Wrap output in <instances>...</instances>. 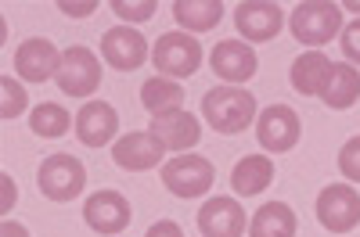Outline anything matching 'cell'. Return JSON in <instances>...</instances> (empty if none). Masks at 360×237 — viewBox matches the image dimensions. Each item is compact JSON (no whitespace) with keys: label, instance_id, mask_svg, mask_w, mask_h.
Returning a JSON list of instances; mask_svg holds the SVG:
<instances>
[{"label":"cell","instance_id":"2e32d148","mask_svg":"<svg viewBox=\"0 0 360 237\" xmlns=\"http://www.w3.org/2000/svg\"><path fill=\"white\" fill-rule=\"evenodd\" d=\"M148 130H152L159 137V144L166 147V151H191V147L202 140V123L198 115L176 108V111H166V115H155L152 123H148Z\"/></svg>","mask_w":360,"mask_h":237},{"label":"cell","instance_id":"8fae6325","mask_svg":"<svg viewBox=\"0 0 360 237\" xmlns=\"http://www.w3.org/2000/svg\"><path fill=\"white\" fill-rule=\"evenodd\" d=\"M256 50L245 40H220L209 50V69H213L227 86H242L256 76Z\"/></svg>","mask_w":360,"mask_h":237},{"label":"cell","instance_id":"4fadbf2b","mask_svg":"<svg viewBox=\"0 0 360 237\" xmlns=\"http://www.w3.org/2000/svg\"><path fill=\"white\" fill-rule=\"evenodd\" d=\"M58 69H62V54L47 36H29L18 50H15V72L25 83H47L58 79Z\"/></svg>","mask_w":360,"mask_h":237},{"label":"cell","instance_id":"9a60e30c","mask_svg":"<svg viewBox=\"0 0 360 237\" xmlns=\"http://www.w3.org/2000/svg\"><path fill=\"white\" fill-rule=\"evenodd\" d=\"M245 226H249L245 209L231 194L202 201V209H198V230H202V237H242Z\"/></svg>","mask_w":360,"mask_h":237},{"label":"cell","instance_id":"5bb4252c","mask_svg":"<svg viewBox=\"0 0 360 237\" xmlns=\"http://www.w3.org/2000/svg\"><path fill=\"white\" fill-rule=\"evenodd\" d=\"M162 155H166V147L159 144V137L152 130L127 133L112 144V162L119 169H130V172H144V169L162 165Z\"/></svg>","mask_w":360,"mask_h":237},{"label":"cell","instance_id":"9c48e42d","mask_svg":"<svg viewBox=\"0 0 360 237\" xmlns=\"http://www.w3.org/2000/svg\"><path fill=\"white\" fill-rule=\"evenodd\" d=\"M130 219H134V209H130L127 194H119V191H94L83 205V223L101 237L123 233Z\"/></svg>","mask_w":360,"mask_h":237},{"label":"cell","instance_id":"ffe728a7","mask_svg":"<svg viewBox=\"0 0 360 237\" xmlns=\"http://www.w3.org/2000/svg\"><path fill=\"white\" fill-rule=\"evenodd\" d=\"M299 219L288 201H266L249 219V237H295Z\"/></svg>","mask_w":360,"mask_h":237},{"label":"cell","instance_id":"83f0119b","mask_svg":"<svg viewBox=\"0 0 360 237\" xmlns=\"http://www.w3.org/2000/svg\"><path fill=\"white\" fill-rule=\"evenodd\" d=\"M339 43H342L346 62H349V65H360V18L346 25V33L339 36Z\"/></svg>","mask_w":360,"mask_h":237},{"label":"cell","instance_id":"603a6c76","mask_svg":"<svg viewBox=\"0 0 360 237\" xmlns=\"http://www.w3.org/2000/svg\"><path fill=\"white\" fill-rule=\"evenodd\" d=\"M141 104L155 115H166V111H176L184 104V86L176 79H166V76H155V79H144L141 86Z\"/></svg>","mask_w":360,"mask_h":237},{"label":"cell","instance_id":"e0dca14e","mask_svg":"<svg viewBox=\"0 0 360 237\" xmlns=\"http://www.w3.org/2000/svg\"><path fill=\"white\" fill-rule=\"evenodd\" d=\"M119 130V115L108 101H86L76 115V137L83 147H108Z\"/></svg>","mask_w":360,"mask_h":237},{"label":"cell","instance_id":"f546056e","mask_svg":"<svg viewBox=\"0 0 360 237\" xmlns=\"http://www.w3.org/2000/svg\"><path fill=\"white\" fill-rule=\"evenodd\" d=\"M58 11L69 15V18H90L98 11V4L94 0H58Z\"/></svg>","mask_w":360,"mask_h":237},{"label":"cell","instance_id":"6da1fadb","mask_svg":"<svg viewBox=\"0 0 360 237\" xmlns=\"http://www.w3.org/2000/svg\"><path fill=\"white\" fill-rule=\"evenodd\" d=\"M202 118L209 123V130H217L224 137H238L256 123V97L245 86H213L202 97Z\"/></svg>","mask_w":360,"mask_h":237},{"label":"cell","instance_id":"f1b7e54d","mask_svg":"<svg viewBox=\"0 0 360 237\" xmlns=\"http://www.w3.org/2000/svg\"><path fill=\"white\" fill-rule=\"evenodd\" d=\"M18 205V187L11 172H0V216H11Z\"/></svg>","mask_w":360,"mask_h":237},{"label":"cell","instance_id":"5b68a950","mask_svg":"<svg viewBox=\"0 0 360 237\" xmlns=\"http://www.w3.org/2000/svg\"><path fill=\"white\" fill-rule=\"evenodd\" d=\"M37 184L47 201H72L86 187V169L76 155H47L37 169Z\"/></svg>","mask_w":360,"mask_h":237},{"label":"cell","instance_id":"8992f818","mask_svg":"<svg viewBox=\"0 0 360 237\" xmlns=\"http://www.w3.org/2000/svg\"><path fill=\"white\" fill-rule=\"evenodd\" d=\"M303 137V123H299V111L288 104H266L256 118V140L263 151L270 155H288L292 147Z\"/></svg>","mask_w":360,"mask_h":237},{"label":"cell","instance_id":"cb8c5ba5","mask_svg":"<svg viewBox=\"0 0 360 237\" xmlns=\"http://www.w3.org/2000/svg\"><path fill=\"white\" fill-rule=\"evenodd\" d=\"M29 130H33L37 137H44V140H58V137H65L69 130H76V118L62 104L44 101V104H37L33 111H29Z\"/></svg>","mask_w":360,"mask_h":237},{"label":"cell","instance_id":"7402d4cb","mask_svg":"<svg viewBox=\"0 0 360 237\" xmlns=\"http://www.w3.org/2000/svg\"><path fill=\"white\" fill-rule=\"evenodd\" d=\"M332 111H346L360 101V69L356 65H335L332 79L324 86V97H321Z\"/></svg>","mask_w":360,"mask_h":237},{"label":"cell","instance_id":"7a4b0ae2","mask_svg":"<svg viewBox=\"0 0 360 237\" xmlns=\"http://www.w3.org/2000/svg\"><path fill=\"white\" fill-rule=\"evenodd\" d=\"M288 29L299 43H307L310 50H321L328 40L342 36V4H332V0L295 4V11L288 15Z\"/></svg>","mask_w":360,"mask_h":237},{"label":"cell","instance_id":"44dd1931","mask_svg":"<svg viewBox=\"0 0 360 237\" xmlns=\"http://www.w3.org/2000/svg\"><path fill=\"white\" fill-rule=\"evenodd\" d=\"M224 0H176L173 4V18L180 22L184 33H209L217 29L224 18Z\"/></svg>","mask_w":360,"mask_h":237},{"label":"cell","instance_id":"1f68e13d","mask_svg":"<svg viewBox=\"0 0 360 237\" xmlns=\"http://www.w3.org/2000/svg\"><path fill=\"white\" fill-rule=\"evenodd\" d=\"M0 237H33V233H29V226H22L15 219H4L0 223Z\"/></svg>","mask_w":360,"mask_h":237},{"label":"cell","instance_id":"d4e9b609","mask_svg":"<svg viewBox=\"0 0 360 237\" xmlns=\"http://www.w3.org/2000/svg\"><path fill=\"white\" fill-rule=\"evenodd\" d=\"M29 97H25V86L18 76H0V118H18L25 111Z\"/></svg>","mask_w":360,"mask_h":237},{"label":"cell","instance_id":"4dcf8cb0","mask_svg":"<svg viewBox=\"0 0 360 237\" xmlns=\"http://www.w3.org/2000/svg\"><path fill=\"white\" fill-rule=\"evenodd\" d=\"M144 237H184V230H180L173 219H159V223L148 226V233H144Z\"/></svg>","mask_w":360,"mask_h":237},{"label":"cell","instance_id":"277c9868","mask_svg":"<svg viewBox=\"0 0 360 237\" xmlns=\"http://www.w3.org/2000/svg\"><path fill=\"white\" fill-rule=\"evenodd\" d=\"M152 62H155L159 76H166V79H188L202 65V43L191 33H184V29H169V33H162L155 40Z\"/></svg>","mask_w":360,"mask_h":237},{"label":"cell","instance_id":"4316f807","mask_svg":"<svg viewBox=\"0 0 360 237\" xmlns=\"http://www.w3.org/2000/svg\"><path fill=\"white\" fill-rule=\"evenodd\" d=\"M339 172L346 176V180L360 184V133L349 137V140L339 147Z\"/></svg>","mask_w":360,"mask_h":237},{"label":"cell","instance_id":"ac0fdd59","mask_svg":"<svg viewBox=\"0 0 360 237\" xmlns=\"http://www.w3.org/2000/svg\"><path fill=\"white\" fill-rule=\"evenodd\" d=\"M332 69H335V62H328V54L303 50L292 62V72H288L292 90L303 94V97H324V86H328V79H332Z\"/></svg>","mask_w":360,"mask_h":237},{"label":"cell","instance_id":"30bf717a","mask_svg":"<svg viewBox=\"0 0 360 237\" xmlns=\"http://www.w3.org/2000/svg\"><path fill=\"white\" fill-rule=\"evenodd\" d=\"M234 25L245 43H270L285 29V11L274 0H245L234 8Z\"/></svg>","mask_w":360,"mask_h":237},{"label":"cell","instance_id":"ba28073f","mask_svg":"<svg viewBox=\"0 0 360 237\" xmlns=\"http://www.w3.org/2000/svg\"><path fill=\"white\" fill-rule=\"evenodd\" d=\"M314 212H317V219H321L324 230L349 233V230L360 223V194H356V187H349V184H328V187L317 194Z\"/></svg>","mask_w":360,"mask_h":237},{"label":"cell","instance_id":"3957f363","mask_svg":"<svg viewBox=\"0 0 360 237\" xmlns=\"http://www.w3.org/2000/svg\"><path fill=\"white\" fill-rule=\"evenodd\" d=\"M162 187L176 198H202L213 191L217 184V169L213 162H209L205 155H195V151H184V155H176L162 165Z\"/></svg>","mask_w":360,"mask_h":237},{"label":"cell","instance_id":"484cf974","mask_svg":"<svg viewBox=\"0 0 360 237\" xmlns=\"http://www.w3.org/2000/svg\"><path fill=\"white\" fill-rule=\"evenodd\" d=\"M112 11H115V18H123V22H148V18H152L155 15V0H112V4H108Z\"/></svg>","mask_w":360,"mask_h":237},{"label":"cell","instance_id":"d6986e66","mask_svg":"<svg viewBox=\"0 0 360 237\" xmlns=\"http://www.w3.org/2000/svg\"><path fill=\"white\" fill-rule=\"evenodd\" d=\"M274 184V162L266 155H245L231 169V187L238 198H256Z\"/></svg>","mask_w":360,"mask_h":237},{"label":"cell","instance_id":"52a82bcc","mask_svg":"<svg viewBox=\"0 0 360 237\" xmlns=\"http://www.w3.org/2000/svg\"><path fill=\"white\" fill-rule=\"evenodd\" d=\"M101 86V62L90 47L62 50V69H58V90L69 97H86Z\"/></svg>","mask_w":360,"mask_h":237},{"label":"cell","instance_id":"d6a6232c","mask_svg":"<svg viewBox=\"0 0 360 237\" xmlns=\"http://www.w3.org/2000/svg\"><path fill=\"white\" fill-rule=\"evenodd\" d=\"M342 8H346V11H353V15H360V0H346Z\"/></svg>","mask_w":360,"mask_h":237},{"label":"cell","instance_id":"7c38bea8","mask_svg":"<svg viewBox=\"0 0 360 237\" xmlns=\"http://www.w3.org/2000/svg\"><path fill=\"white\" fill-rule=\"evenodd\" d=\"M148 54H152V50H148V40L137 33L134 25H112L108 33L101 36V57L115 72L141 69Z\"/></svg>","mask_w":360,"mask_h":237}]
</instances>
